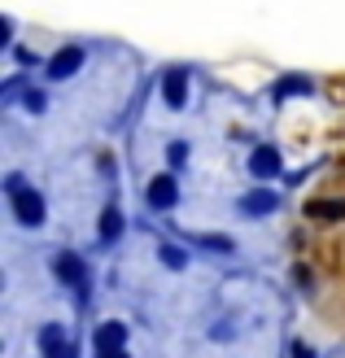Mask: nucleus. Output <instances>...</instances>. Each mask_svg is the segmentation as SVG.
<instances>
[{"label":"nucleus","instance_id":"nucleus-1","mask_svg":"<svg viewBox=\"0 0 345 358\" xmlns=\"http://www.w3.org/2000/svg\"><path fill=\"white\" fill-rule=\"evenodd\" d=\"M9 201H13V214H17V223H40L44 219V196L35 192V188H27L17 175H9Z\"/></svg>","mask_w":345,"mask_h":358},{"label":"nucleus","instance_id":"nucleus-2","mask_svg":"<svg viewBox=\"0 0 345 358\" xmlns=\"http://www.w3.org/2000/svg\"><path fill=\"white\" fill-rule=\"evenodd\" d=\"M249 171L258 175V179H271V175H280V149L276 145H258L249 157Z\"/></svg>","mask_w":345,"mask_h":358},{"label":"nucleus","instance_id":"nucleus-3","mask_svg":"<svg viewBox=\"0 0 345 358\" xmlns=\"http://www.w3.org/2000/svg\"><path fill=\"white\" fill-rule=\"evenodd\" d=\"M175 196H179V188H175V179H171V175H157L153 184H149V206H153V210L175 206Z\"/></svg>","mask_w":345,"mask_h":358},{"label":"nucleus","instance_id":"nucleus-4","mask_svg":"<svg viewBox=\"0 0 345 358\" xmlns=\"http://www.w3.org/2000/svg\"><path fill=\"white\" fill-rule=\"evenodd\" d=\"M79 62H83V52H79V48H62L57 57L48 62V75H52V79H70V75L79 70Z\"/></svg>","mask_w":345,"mask_h":358},{"label":"nucleus","instance_id":"nucleus-5","mask_svg":"<svg viewBox=\"0 0 345 358\" xmlns=\"http://www.w3.org/2000/svg\"><path fill=\"white\" fill-rule=\"evenodd\" d=\"M40 341H44V358H75V345L62 336V328H44Z\"/></svg>","mask_w":345,"mask_h":358},{"label":"nucleus","instance_id":"nucleus-6","mask_svg":"<svg viewBox=\"0 0 345 358\" xmlns=\"http://www.w3.org/2000/svg\"><path fill=\"white\" fill-rule=\"evenodd\" d=\"M57 275H62L66 284H75V289H83V284H87V271H83V262H79L75 254H62V258H57Z\"/></svg>","mask_w":345,"mask_h":358},{"label":"nucleus","instance_id":"nucleus-7","mask_svg":"<svg viewBox=\"0 0 345 358\" xmlns=\"http://www.w3.org/2000/svg\"><path fill=\"white\" fill-rule=\"evenodd\" d=\"M122 341H127V328H122V324H101V328H97V350H101V354L122 350Z\"/></svg>","mask_w":345,"mask_h":358},{"label":"nucleus","instance_id":"nucleus-8","mask_svg":"<svg viewBox=\"0 0 345 358\" xmlns=\"http://www.w3.org/2000/svg\"><path fill=\"white\" fill-rule=\"evenodd\" d=\"M162 96H167L171 105H184V96H188V75H184V70H171V75H167Z\"/></svg>","mask_w":345,"mask_h":358},{"label":"nucleus","instance_id":"nucleus-9","mask_svg":"<svg viewBox=\"0 0 345 358\" xmlns=\"http://www.w3.org/2000/svg\"><path fill=\"white\" fill-rule=\"evenodd\" d=\"M276 206H280L276 192H249V196H245V214H271Z\"/></svg>","mask_w":345,"mask_h":358},{"label":"nucleus","instance_id":"nucleus-10","mask_svg":"<svg viewBox=\"0 0 345 358\" xmlns=\"http://www.w3.org/2000/svg\"><path fill=\"white\" fill-rule=\"evenodd\" d=\"M297 92H311V79L293 75V79H284V83L276 87V96H280V101H284V96H297Z\"/></svg>","mask_w":345,"mask_h":358},{"label":"nucleus","instance_id":"nucleus-11","mask_svg":"<svg viewBox=\"0 0 345 358\" xmlns=\"http://www.w3.org/2000/svg\"><path fill=\"white\" fill-rule=\"evenodd\" d=\"M118 231H122V219H118V210H105V214H101V236H105V241H114Z\"/></svg>","mask_w":345,"mask_h":358},{"label":"nucleus","instance_id":"nucleus-12","mask_svg":"<svg viewBox=\"0 0 345 358\" xmlns=\"http://www.w3.org/2000/svg\"><path fill=\"white\" fill-rule=\"evenodd\" d=\"M311 214H323V219H341L345 201H311Z\"/></svg>","mask_w":345,"mask_h":358},{"label":"nucleus","instance_id":"nucleus-13","mask_svg":"<svg viewBox=\"0 0 345 358\" xmlns=\"http://www.w3.org/2000/svg\"><path fill=\"white\" fill-rule=\"evenodd\" d=\"M162 262H167V266H184V249L167 245V249H162Z\"/></svg>","mask_w":345,"mask_h":358},{"label":"nucleus","instance_id":"nucleus-14","mask_svg":"<svg viewBox=\"0 0 345 358\" xmlns=\"http://www.w3.org/2000/svg\"><path fill=\"white\" fill-rule=\"evenodd\" d=\"M27 110H44V96L40 92H27Z\"/></svg>","mask_w":345,"mask_h":358},{"label":"nucleus","instance_id":"nucleus-15","mask_svg":"<svg viewBox=\"0 0 345 358\" xmlns=\"http://www.w3.org/2000/svg\"><path fill=\"white\" fill-rule=\"evenodd\" d=\"M101 358H127V354L122 350H110V354H101Z\"/></svg>","mask_w":345,"mask_h":358}]
</instances>
